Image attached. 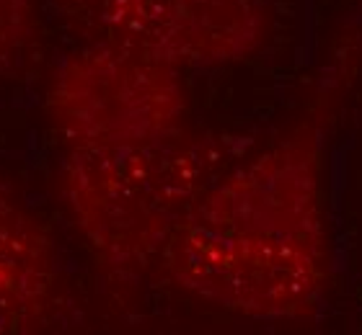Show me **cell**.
<instances>
[{
    "mask_svg": "<svg viewBox=\"0 0 362 335\" xmlns=\"http://www.w3.org/2000/svg\"><path fill=\"white\" fill-rule=\"evenodd\" d=\"M86 42L184 67L235 65L272 37L264 0H49Z\"/></svg>",
    "mask_w": 362,
    "mask_h": 335,
    "instance_id": "277c9868",
    "label": "cell"
},
{
    "mask_svg": "<svg viewBox=\"0 0 362 335\" xmlns=\"http://www.w3.org/2000/svg\"><path fill=\"white\" fill-rule=\"evenodd\" d=\"M57 248L42 219L0 186V335L39 333L60 302Z\"/></svg>",
    "mask_w": 362,
    "mask_h": 335,
    "instance_id": "5b68a950",
    "label": "cell"
},
{
    "mask_svg": "<svg viewBox=\"0 0 362 335\" xmlns=\"http://www.w3.org/2000/svg\"><path fill=\"white\" fill-rule=\"evenodd\" d=\"M238 157L233 137L184 127L124 147L68 152L62 201L109 279L140 281L176 227Z\"/></svg>",
    "mask_w": 362,
    "mask_h": 335,
    "instance_id": "7a4b0ae2",
    "label": "cell"
},
{
    "mask_svg": "<svg viewBox=\"0 0 362 335\" xmlns=\"http://www.w3.org/2000/svg\"><path fill=\"white\" fill-rule=\"evenodd\" d=\"M39 31V0H0V70L29 52Z\"/></svg>",
    "mask_w": 362,
    "mask_h": 335,
    "instance_id": "8992f818",
    "label": "cell"
},
{
    "mask_svg": "<svg viewBox=\"0 0 362 335\" xmlns=\"http://www.w3.org/2000/svg\"><path fill=\"white\" fill-rule=\"evenodd\" d=\"M352 60L337 49L300 119L184 217L158 266L179 289L257 322L316 320L332 284L326 157Z\"/></svg>",
    "mask_w": 362,
    "mask_h": 335,
    "instance_id": "6da1fadb",
    "label": "cell"
},
{
    "mask_svg": "<svg viewBox=\"0 0 362 335\" xmlns=\"http://www.w3.org/2000/svg\"><path fill=\"white\" fill-rule=\"evenodd\" d=\"M187 109L179 67L98 42L65 54L47 96L65 155L158 140L187 124Z\"/></svg>",
    "mask_w": 362,
    "mask_h": 335,
    "instance_id": "3957f363",
    "label": "cell"
}]
</instances>
